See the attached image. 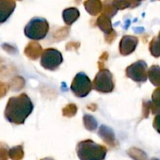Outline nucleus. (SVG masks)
Masks as SVG:
<instances>
[{"label":"nucleus","instance_id":"obj_1","mask_svg":"<svg viewBox=\"0 0 160 160\" xmlns=\"http://www.w3.org/2000/svg\"><path fill=\"white\" fill-rule=\"evenodd\" d=\"M34 104L26 93H21L9 99L5 108L4 115L6 120L15 125H21L32 113Z\"/></svg>","mask_w":160,"mask_h":160},{"label":"nucleus","instance_id":"obj_2","mask_svg":"<svg viewBox=\"0 0 160 160\" xmlns=\"http://www.w3.org/2000/svg\"><path fill=\"white\" fill-rule=\"evenodd\" d=\"M76 152L80 160H105L107 148L88 139L78 143Z\"/></svg>","mask_w":160,"mask_h":160},{"label":"nucleus","instance_id":"obj_3","mask_svg":"<svg viewBox=\"0 0 160 160\" xmlns=\"http://www.w3.org/2000/svg\"><path fill=\"white\" fill-rule=\"evenodd\" d=\"M49 30L48 20L44 17H33L25 26L24 35L32 40H42L47 36Z\"/></svg>","mask_w":160,"mask_h":160},{"label":"nucleus","instance_id":"obj_4","mask_svg":"<svg viewBox=\"0 0 160 160\" xmlns=\"http://www.w3.org/2000/svg\"><path fill=\"white\" fill-rule=\"evenodd\" d=\"M113 76L110 71L108 69H101L97 73L92 82V89L97 92L108 93L114 89Z\"/></svg>","mask_w":160,"mask_h":160},{"label":"nucleus","instance_id":"obj_5","mask_svg":"<svg viewBox=\"0 0 160 160\" xmlns=\"http://www.w3.org/2000/svg\"><path fill=\"white\" fill-rule=\"evenodd\" d=\"M72 93L76 97L83 98L90 93L92 89V82L84 72H79L75 75L70 86Z\"/></svg>","mask_w":160,"mask_h":160},{"label":"nucleus","instance_id":"obj_6","mask_svg":"<svg viewBox=\"0 0 160 160\" xmlns=\"http://www.w3.org/2000/svg\"><path fill=\"white\" fill-rule=\"evenodd\" d=\"M63 57L59 50L54 48H48L41 54V65L46 70L55 71L61 65Z\"/></svg>","mask_w":160,"mask_h":160},{"label":"nucleus","instance_id":"obj_7","mask_svg":"<svg viewBox=\"0 0 160 160\" xmlns=\"http://www.w3.org/2000/svg\"><path fill=\"white\" fill-rule=\"evenodd\" d=\"M126 75L136 83H145L148 78L147 63L144 61H138L133 63L127 67Z\"/></svg>","mask_w":160,"mask_h":160},{"label":"nucleus","instance_id":"obj_8","mask_svg":"<svg viewBox=\"0 0 160 160\" xmlns=\"http://www.w3.org/2000/svg\"><path fill=\"white\" fill-rule=\"evenodd\" d=\"M138 44V39L135 36L125 35L120 42V52L123 56H128L135 50Z\"/></svg>","mask_w":160,"mask_h":160},{"label":"nucleus","instance_id":"obj_9","mask_svg":"<svg viewBox=\"0 0 160 160\" xmlns=\"http://www.w3.org/2000/svg\"><path fill=\"white\" fill-rule=\"evenodd\" d=\"M16 8L14 0H0V24L6 22Z\"/></svg>","mask_w":160,"mask_h":160},{"label":"nucleus","instance_id":"obj_10","mask_svg":"<svg viewBox=\"0 0 160 160\" xmlns=\"http://www.w3.org/2000/svg\"><path fill=\"white\" fill-rule=\"evenodd\" d=\"M80 17V12L77 8L70 7L64 9L62 12V18L66 24L71 25Z\"/></svg>","mask_w":160,"mask_h":160},{"label":"nucleus","instance_id":"obj_11","mask_svg":"<svg viewBox=\"0 0 160 160\" xmlns=\"http://www.w3.org/2000/svg\"><path fill=\"white\" fill-rule=\"evenodd\" d=\"M148 78L156 87H160V67L159 65H152L148 69Z\"/></svg>","mask_w":160,"mask_h":160},{"label":"nucleus","instance_id":"obj_12","mask_svg":"<svg viewBox=\"0 0 160 160\" xmlns=\"http://www.w3.org/2000/svg\"><path fill=\"white\" fill-rule=\"evenodd\" d=\"M84 6L88 12L92 15H97L102 9V5L100 0H87L84 3Z\"/></svg>","mask_w":160,"mask_h":160},{"label":"nucleus","instance_id":"obj_13","mask_svg":"<svg viewBox=\"0 0 160 160\" xmlns=\"http://www.w3.org/2000/svg\"><path fill=\"white\" fill-rule=\"evenodd\" d=\"M98 26L101 28L102 31L106 34H109L112 31V24H111L110 18L106 16L105 14L100 16L98 18Z\"/></svg>","mask_w":160,"mask_h":160},{"label":"nucleus","instance_id":"obj_14","mask_svg":"<svg viewBox=\"0 0 160 160\" xmlns=\"http://www.w3.org/2000/svg\"><path fill=\"white\" fill-rule=\"evenodd\" d=\"M112 3L117 9H125L128 7H135L140 4L137 0H114Z\"/></svg>","mask_w":160,"mask_h":160},{"label":"nucleus","instance_id":"obj_15","mask_svg":"<svg viewBox=\"0 0 160 160\" xmlns=\"http://www.w3.org/2000/svg\"><path fill=\"white\" fill-rule=\"evenodd\" d=\"M149 50L151 54L155 57L160 56V37L153 38L149 44Z\"/></svg>","mask_w":160,"mask_h":160},{"label":"nucleus","instance_id":"obj_16","mask_svg":"<svg viewBox=\"0 0 160 160\" xmlns=\"http://www.w3.org/2000/svg\"><path fill=\"white\" fill-rule=\"evenodd\" d=\"M23 155L22 146H16L9 151V156L12 160H20Z\"/></svg>","mask_w":160,"mask_h":160},{"label":"nucleus","instance_id":"obj_17","mask_svg":"<svg viewBox=\"0 0 160 160\" xmlns=\"http://www.w3.org/2000/svg\"><path fill=\"white\" fill-rule=\"evenodd\" d=\"M9 155V148L4 144L0 143V160H6Z\"/></svg>","mask_w":160,"mask_h":160},{"label":"nucleus","instance_id":"obj_18","mask_svg":"<svg viewBox=\"0 0 160 160\" xmlns=\"http://www.w3.org/2000/svg\"><path fill=\"white\" fill-rule=\"evenodd\" d=\"M84 125L87 129H88L89 130H95L93 126H92V124H93V122H95V120L94 119L93 117L90 115H84Z\"/></svg>","mask_w":160,"mask_h":160},{"label":"nucleus","instance_id":"obj_19","mask_svg":"<svg viewBox=\"0 0 160 160\" xmlns=\"http://www.w3.org/2000/svg\"><path fill=\"white\" fill-rule=\"evenodd\" d=\"M152 102L158 106H160V87H158L153 92L152 96Z\"/></svg>","mask_w":160,"mask_h":160},{"label":"nucleus","instance_id":"obj_20","mask_svg":"<svg viewBox=\"0 0 160 160\" xmlns=\"http://www.w3.org/2000/svg\"><path fill=\"white\" fill-rule=\"evenodd\" d=\"M153 127L158 133H160V114L157 115L155 117L154 121H153Z\"/></svg>","mask_w":160,"mask_h":160},{"label":"nucleus","instance_id":"obj_21","mask_svg":"<svg viewBox=\"0 0 160 160\" xmlns=\"http://www.w3.org/2000/svg\"><path fill=\"white\" fill-rule=\"evenodd\" d=\"M6 85H5L4 83L0 82V97H3V96L6 94Z\"/></svg>","mask_w":160,"mask_h":160},{"label":"nucleus","instance_id":"obj_22","mask_svg":"<svg viewBox=\"0 0 160 160\" xmlns=\"http://www.w3.org/2000/svg\"><path fill=\"white\" fill-rule=\"evenodd\" d=\"M41 160H54V159H52V158H42V159Z\"/></svg>","mask_w":160,"mask_h":160},{"label":"nucleus","instance_id":"obj_23","mask_svg":"<svg viewBox=\"0 0 160 160\" xmlns=\"http://www.w3.org/2000/svg\"><path fill=\"white\" fill-rule=\"evenodd\" d=\"M137 1H138V2H139V3H140V2H141V1H142V0H137Z\"/></svg>","mask_w":160,"mask_h":160},{"label":"nucleus","instance_id":"obj_24","mask_svg":"<svg viewBox=\"0 0 160 160\" xmlns=\"http://www.w3.org/2000/svg\"><path fill=\"white\" fill-rule=\"evenodd\" d=\"M158 36H159V37H160V32H159V35H158Z\"/></svg>","mask_w":160,"mask_h":160},{"label":"nucleus","instance_id":"obj_25","mask_svg":"<svg viewBox=\"0 0 160 160\" xmlns=\"http://www.w3.org/2000/svg\"><path fill=\"white\" fill-rule=\"evenodd\" d=\"M154 160H156V159H154Z\"/></svg>","mask_w":160,"mask_h":160}]
</instances>
